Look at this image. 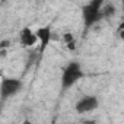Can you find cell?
Returning <instances> with one entry per match:
<instances>
[{
    "label": "cell",
    "mask_w": 124,
    "mask_h": 124,
    "mask_svg": "<svg viewBox=\"0 0 124 124\" xmlns=\"http://www.w3.org/2000/svg\"><path fill=\"white\" fill-rule=\"evenodd\" d=\"M83 78H85V73L82 70V66L78 61H69L63 67V72H61V89L67 91L73 88Z\"/></svg>",
    "instance_id": "cell-1"
},
{
    "label": "cell",
    "mask_w": 124,
    "mask_h": 124,
    "mask_svg": "<svg viewBox=\"0 0 124 124\" xmlns=\"http://www.w3.org/2000/svg\"><path fill=\"white\" fill-rule=\"evenodd\" d=\"M102 5L104 2L102 0H92V2L86 3L83 8H82V19H83V25H85V29L88 31L89 28H92L95 23H98L99 21L104 19V15H102Z\"/></svg>",
    "instance_id": "cell-2"
},
{
    "label": "cell",
    "mask_w": 124,
    "mask_h": 124,
    "mask_svg": "<svg viewBox=\"0 0 124 124\" xmlns=\"http://www.w3.org/2000/svg\"><path fill=\"white\" fill-rule=\"evenodd\" d=\"M22 89V80L16 78H2V85H0V99L2 102H6L9 98L15 96Z\"/></svg>",
    "instance_id": "cell-3"
},
{
    "label": "cell",
    "mask_w": 124,
    "mask_h": 124,
    "mask_svg": "<svg viewBox=\"0 0 124 124\" xmlns=\"http://www.w3.org/2000/svg\"><path fill=\"white\" fill-rule=\"evenodd\" d=\"M99 107V101L95 95H83L75 105V109L79 115H83V114H88V112H92L95 111L96 108Z\"/></svg>",
    "instance_id": "cell-4"
},
{
    "label": "cell",
    "mask_w": 124,
    "mask_h": 124,
    "mask_svg": "<svg viewBox=\"0 0 124 124\" xmlns=\"http://www.w3.org/2000/svg\"><path fill=\"white\" fill-rule=\"evenodd\" d=\"M35 34H37L38 41H39V54H42V53L47 50V47H48V44H50V41H51V26L38 28V29L35 31Z\"/></svg>",
    "instance_id": "cell-5"
},
{
    "label": "cell",
    "mask_w": 124,
    "mask_h": 124,
    "mask_svg": "<svg viewBox=\"0 0 124 124\" xmlns=\"http://www.w3.org/2000/svg\"><path fill=\"white\" fill-rule=\"evenodd\" d=\"M19 41H21V44L23 47H34L38 42V37H37L35 32H32L31 28L26 26V28L21 29V32H19Z\"/></svg>",
    "instance_id": "cell-6"
},
{
    "label": "cell",
    "mask_w": 124,
    "mask_h": 124,
    "mask_svg": "<svg viewBox=\"0 0 124 124\" xmlns=\"http://www.w3.org/2000/svg\"><path fill=\"white\" fill-rule=\"evenodd\" d=\"M102 15H104V19H107V18H111L114 13H115V6H114V3H109V2H104V5H102Z\"/></svg>",
    "instance_id": "cell-7"
},
{
    "label": "cell",
    "mask_w": 124,
    "mask_h": 124,
    "mask_svg": "<svg viewBox=\"0 0 124 124\" xmlns=\"http://www.w3.org/2000/svg\"><path fill=\"white\" fill-rule=\"evenodd\" d=\"M63 39H64L66 45H69V44L75 42V37H73V34H72V32H66V34H63Z\"/></svg>",
    "instance_id": "cell-8"
},
{
    "label": "cell",
    "mask_w": 124,
    "mask_h": 124,
    "mask_svg": "<svg viewBox=\"0 0 124 124\" xmlns=\"http://www.w3.org/2000/svg\"><path fill=\"white\" fill-rule=\"evenodd\" d=\"M8 45H9V41H8V39H3L2 42H0V48H2L3 51H5V50L8 48Z\"/></svg>",
    "instance_id": "cell-9"
},
{
    "label": "cell",
    "mask_w": 124,
    "mask_h": 124,
    "mask_svg": "<svg viewBox=\"0 0 124 124\" xmlns=\"http://www.w3.org/2000/svg\"><path fill=\"white\" fill-rule=\"evenodd\" d=\"M82 124H98L96 120H82Z\"/></svg>",
    "instance_id": "cell-10"
},
{
    "label": "cell",
    "mask_w": 124,
    "mask_h": 124,
    "mask_svg": "<svg viewBox=\"0 0 124 124\" xmlns=\"http://www.w3.org/2000/svg\"><path fill=\"white\" fill-rule=\"evenodd\" d=\"M118 35H120V38H121V39H124V29L118 31Z\"/></svg>",
    "instance_id": "cell-11"
},
{
    "label": "cell",
    "mask_w": 124,
    "mask_h": 124,
    "mask_svg": "<svg viewBox=\"0 0 124 124\" xmlns=\"http://www.w3.org/2000/svg\"><path fill=\"white\" fill-rule=\"evenodd\" d=\"M121 29H124V21H123V22L118 25V31H121Z\"/></svg>",
    "instance_id": "cell-12"
},
{
    "label": "cell",
    "mask_w": 124,
    "mask_h": 124,
    "mask_svg": "<svg viewBox=\"0 0 124 124\" xmlns=\"http://www.w3.org/2000/svg\"><path fill=\"white\" fill-rule=\"evenodd\" d=\"M23 124H31V121H29V120H25V121H23Z\"/></svg>",
    "instance_id": "cell-13"
},
{
    "label": "cell",
    "mask_w": 124,
    "mask_h": 124,
    "mask_svg": "<svg viewBox=\"0 0 124 124\" xmlns=\"http://www.w3.org/2000/svg\"><path fill=\"white\" fill-rule=\"evenodd\" d=\"M121 8H123V13H124V0H123V3H121Z\"/></svg>",
    "instance_id": "cell-14"
}]
</instances>
